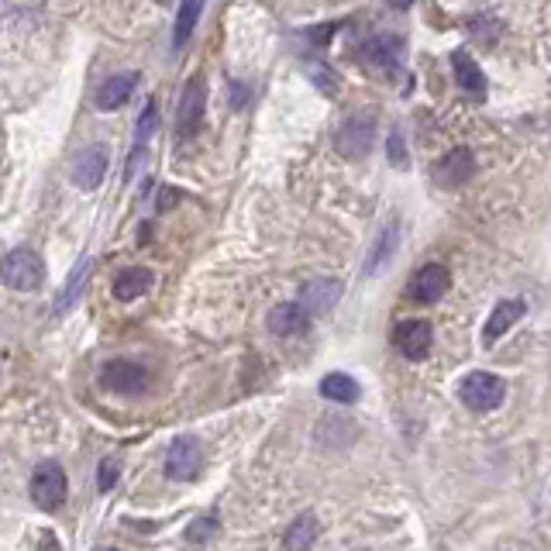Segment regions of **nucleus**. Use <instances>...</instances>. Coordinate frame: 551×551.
I'll use <instances>...</instances> for the list:
<instances>
[{
    "instance_id": "obj_25",
    "label": "nucleus",
    "mask_w": 551,
    "mask_h": 551,
    "mask_svg": "<svg viewBox=\"0 0 551 551\" xmlns=\"http://www.w3.org/2000/svg\"><path fill=\"white\" fill-rule=\"evenodd\" d=\"M214 534H217V517L207 514V517H200V521L190 524V531H186V541H197V545H204V541H211Z\"/></svg>"
},
{
    "instance_id": "obj_24",
    "label": "nucleus",
    "mask_w": 551,
    "mask_h": 551,
    "mask_svg": "<svg viewBox=\"0 0 551 551\" xmlns=\"http://www.w3.org/2000/svg\"><path fill=\"white\" fill-rule=\"evenodd\" d=\"M155 128H159V104H155V100H149V104H145V114L135 124V142L145 145L155 135Z\"/></svg>"
},
{
    "instance_id": "obj_14",
    "label": "nucleus",
    "mask_w": 551,
    "mask_h": 551,
    "mask_svg": "<svg viewBox=\"0 0 551 551\" xmlns=\"http://www.w3.org/2000/svg\"><path fill=\"white\" fill-rule=\"evenodd\" d=\"M310 321H314V317H310L300 304H279V307L269 310V317H266L269 331H273L276 338H297V335H304V331L310 328Z\"/></svg>"
},
{
    "instance_id": "obj_15",
    "label": "nucleus",
    "mask_w": 551,
    "mask_h": 551,
    "mask_svg": "<svg viewBox=\"0 0 551 551\" xmlns=\"http://www.w3.org/2000/svg\"><path fill=\"white\" fill-rule=\"evenodd\" d=\"M524 314H527L524 300H500L496 310L490 314V321H486V328H483V345L493 348L496 341H500V335H507V331L514 328V324L521 321Z\"/></svg>"
},
{
    "instance_id": "obj_5",
    "label": "nucleus",
    "mask_w": 551,
    "mask_h": 551,
    "mask_svg": "<svg viewBox=\"0 0 551 551\" xmlns=\"http://www.w3.org/2000/svg\"><path fill=\"white\" fill-rule=\"evenodd\" d=\"M204 107H207V83L204 76H190L180 100V118H176V131H180V142L197 138L200 124H204Z\"/></svg>"
},
{
    "instance_id": "obj_12",
    "label": "nucleus",
    "mask_w": 551,
    "mask_h": 551,
    "mask_svg": "<svg viewBox=\"0 0 551 551\" xmlns=\"http://www.w3.org/2000/svg\"><path fill=\"white\" fill-rule=\"evenodd\" d=\"M138 83H142V76H138V73L111 76V80H104L97 87V97H93V104H97L100 111H118V107H124L131 97H135Z\"/></svg>"
},
{
    "instance_id": "obj_8",
    "label": "nucleus",
    "mask_w": 551,
    "mask_h": 551,
    "mask_svg": "<svg viewBox=\"0 0 551 551\" xmlns=\"http://www.w3.org/2000/svg\"><path fill=\"white\" fill-rule=\"evenodd\" d=\"M472 173H476V155H472V149H452L434 162V183H438L441 190H462V186L472 180Z\"/></svg>"
},
{
    "instance_id": "obj_13",
    "label": "nucleus",
    "mask_w": 551,
    "mask_h": 551,
    "mask_svg": "<svg viewBox=\"0 0 551 551\" xmlns=\"http://www.w3.org/2000/svg\"><path fill=\"white\" fill-rule=\"evenodd\" d=\"M445 290H448V269L438 266V262L421 266L414 273V283H410V293H414V300H421V304H438V300L445 297Z\"/></svg>"
},
{
    "instance_id": "obj_7",
    "label": "nucleus",
    "mask_w": 551,
    "mask_h": 551,
    "mask_svg": "<svg viewBox=\"0 0 551 551\" xmlns=\"http://www.w3.org/2000/svg\"><path fill=\"white\" fill-rule=\"evenodd\" d=\"M204 469V448L193 438H176L166 455V476L176 483H193Z\"/></svg>"
},
{
    "instance_id": "obj_20",
    "label": "nucleus",
    "mask_w": 551,
    "mask_h": 551,
    "mask_svg": "<svg viewBox=\"0 0 551 551\" xmlns=\"http://www.w3.org/2000/svg\"><path fill=\"white\" fill-rule=\"evenodd\" d=\"M200 14H204V0H183V4H180V14H176V28H173V45H176V49H183V45L193 38Z\"/></svg>"
},
{
    "instance_id": "obj_11",
    "label": "nucleus",
    "mask_w": 551,
    "mask_h": 551,
    "mask_svg": "<svg viewBox=\"0 0 551 551\" xmlns=\"http://www.w3.org/2000/svg\"><path fill=\"white\" fill-rule=\"evenodd\" d=\"M341 293H345V286H341L338 279H328V276L310 279L304 290H300V307H304L310 317H321L338 304Z\"/></svg>"
},
{
    "instance_id": "obj_28",
    "label": "nucleus",
    "mask_w": 551,
    "mask_h": 551,
    "mask_svg": "<svg viewBox=\"0 0 551 551\" xmlns=\"http://www.w3.org/2000/svg\"><path fill=\"white\" fill-rule=\"evenodd\" d=\"M386 4H390V7H397V11H407V7L414 4V0H386Z\"/></svg>"
},
{
    "instance_id": "obj_2",
    "label": "nucleus",
    "mask_w": 551,
    "mask_h": 551,
    "mask_svg": "<svg viewBox=\"0 0 551 551\" xmlns=\"http://www.w3.org/2000/svg\"><path fill=\"white\" fill-rule=\"evenodd\" d=\"M372 145H376V114L372 111H362V114H352V118H345L338 124L335 131V152L341 159H366L372 152Z\"/></svg>"
},
{
    "instance_id": "obj_29",
    "label": "nucleus",
    "mask_w": 551,
    "mask_h": 551,
    "mask_svg": "<svg viewBox=\"0 0 551 551\" xmlns=\"http://www.w3.org/2000/svg\"><path fill=\"white\" fill-rule=\"evenodd\" d=\"M155 4H162V7H169V4H173V0H155Z\"/></svg>"
},
{
    "instance_id": "obj_4",
    "label": "nucleus",
    "mask_w": 551,
    "mask_h": 551,
    "mask_svg": "<svg viewBox=\"0 0 551 551\" xmlns=\"http://www.w3.org/2000/svg\"><path fill=\"white\" fill-rule=\"evenodd\" d=\"M69 493V483H66V472H62L59 462L45 459L38 462V469L31 472V500H35L38 510H59L62 500Z\"/></svg>"
},
{
    "instance_id": "obj_3",
    "label": "nucleus",
    "mask_w": 551,
    "mask_h": 551,
    "mask_svg": "<svg viewBox=\"0 0 551 551\" xmlns=\"http://www.w3.org/2000/svg\"><path fill=\"white\" fill-rule=\"evenodd\" d=\"M459 397L472 414H490V410L500 407L503 397H507V386H503V379L493 376V372H469L459 386Z\"/></svg>"
},
{
    "instance_id": "obj_19",
    "label": "nucleus",
    "mask_w": 551,
    "mask_h": 551,
    "mask_svg": "<svg viewBox=\"0 0 551 551\" xmlns=\"http://www.w3.org/2000/svg\"><path fill=\"white\" fill-rule=\"evenodd\" d=\"M321 397L335 403H355L362 397V386L355 383L348 372H328V376L321 379Z\"/></svg>"
},
{
    "instance_id": "obj_17",
    "label": "nucleus",
    "mask_w": 551,
    "mask_h": 551,
    "mask_svg": "<svg viewBox=\"0 0 551 551\" xmlns=\"http://www.w3.org/2000/svg\"><path fill=\"white\" fill-rule=\"evenodd\" d=\"M152 279L155 273L145 266H131L124 269V273L114 279V300H121V304H131V300H138L142 293L152 290Z\"/></svg>"
},
{
    "instance_id": "obj_23",
    "label": "nucleus",
    "mask_w": 551,
    "mask_h": 551,
    "mask_svg": "<svg viewBox=\"0 0 551 551\" xmlns=\"http://www.w3.org/2000/svg\"><path fill=\"white\" fill-rule=\"evenodd\" d=\"M397 238H400V231H397V228H386L383 235H379L376 248H372V259L366 262V273H376V269H379V262H383V259H390V255H393V248H397Z\"/></svg>"
},
{
    "instance_id": "obj_26",
    "label": "nucleus",
    "mask_w": 551,
    "mask_h": 551,
    "mask_svg": "<svg viewBox=\"0 0 551 551\" xmlns=\"http://www.w3.org/2000/svg\"><path fill=\"white\" fill-rule=\"evenodd\" d=\"M118 476H121V465L114 459H104L100 462V476H97V486L100 493H111L114 486H118Z\"/></svg>"
},
{
    "instance_id": "obj_18",
    "label": "nucleus",
    "mask_w": 551,
    "mask_h": 551,
    "mask_svg": "<svg viewBox=\"0 0 551 551\" xmlns=\"http://www.w3.org/2000/svg\"><path fill=\"white\" fill-rule=\"evenodd\" d=\"M452 69H455V83H459V87L469 93V97H476V100L486 97V73L479 69L476 59H469L465 52H455Z\"/></svg>"
},
{
    "instance_id": "obj_16",
    "label": "nucleus",
    "mask_w": 551,
    "mask_h": 551,
    "mask_svg": "<svg viewBox=\"0 0 551 551\" xmlns=\"http://www.w3.org/2000/svg\"><path fill=\"white\" fill-rule=\"evenodd\" d=\"M90 269H93V259H87V255H83V259L73 266V273L66 276V283H62V290H59V297H56V317H66L69 310L80 304L83 290H87Z\"/></svg>"
},
{
    "instance_id": "obj_22",
    "label": "nucleus",
    "mask_w": 551,
    "mask_h": 551,
    "mask_svg": "<svg viewBox=\"0 0 551 551\" xmlns=\"http://www.w3.org/2000/svg\"><path fill=\"white\" fill-rule=\"evenodd\" d=\"M403 45L400 42H390V38H366L362 42V56L376 66H397V56H400Z\"/></svg>"
},
{
    "instance_id": "obj_21",
    "label": "nucleus",
    "mask_w": 551,
    "mask_h": 551,
    "mask_svg": "<svg viewBox=\"0 0 551 551\" xmlns=\"http://www.w3.org/2000/svg\"><path fill=\"white\" fill-rule=\"evenodd\" d=\"M317 534H321V527H317V517L314 514H300L297 521L286 527L283 545L286 548H310L317 541Z\"/></svg>"
},
{
    "instance_id": "obj_27",
    "label": "nucleus",
    "mask_w": 551,
    "mask_h": 551,
    "mask_svg": "<svg viewBox=\"0 0 551 551\" xmlns=\"http://www.w3.org/2000/svg\"><path fill=\"white\" fill-rule=\"evenodd\" d=\"M390 159H393V166L407 169V149H403V135H400V128L390 135Z\"/></svg>"
},
{
    "instance_id": "obj_6",
    "label": "nucleus",
    "mask_w": 551,
    "mask_h": 551,
    "mask_svg": "<svg viewBox=\"0 0 551 551\" xmlns=\"http://www.w3.org/2000/svg\"><path fill=\"white\" fill-rule=\"evenodd\" d=\"M393 345L403 359L410 362H421L431 355V345H434V328L421 317H410V321H400L397 331H393Z\"/></svg>"
},
{
    "instance_id": "obj_1",
    "label": "nucleus",
    "mask_w": 551,
    "mask_h": 551,
    "mask_svg": "<svg viewBox=\"0 0 551 551\" xmlns=\"http://www.w3.org/2000/svg\"><path fill=\"white\" fill-rule=\"evenodd\" d=\"M0 283L18 293H35L45 283V262L35 248H14L0 259Z\"/></svg>"
},
{
    "instance_id": "obj_9",
    "label": "nucleus",
    "mask_w": 551,
    "mask_h": 551,
    "mask_svg": "<svg viewBox=\"0 0 551 551\" xmlns=\"http://www.w3.org/2000/svg\"><path fill=\"white\" fill-rule=\"evenodd\" d=\"M100 383H104V390H111V393H142L145 383H149V372L131 359H114L100 369Z\"/></svg>"
},
{
    "instance_id": "obj_10",
    "label": "nucleus",
    "mask_w": 551,
    "mask_h": 551,
    "mask_svg": "<svg viewBox=\"0 0 551 551\" xmlns=\"http://www.w3.org/2000/svg\"><path fill=\"white\" fill-rule=\"evenodd\" d=\"M107 176V152L100 145H90L87 152H80L69 166V180L76 190H97Z\"/></svg>"
}]
</instances>
